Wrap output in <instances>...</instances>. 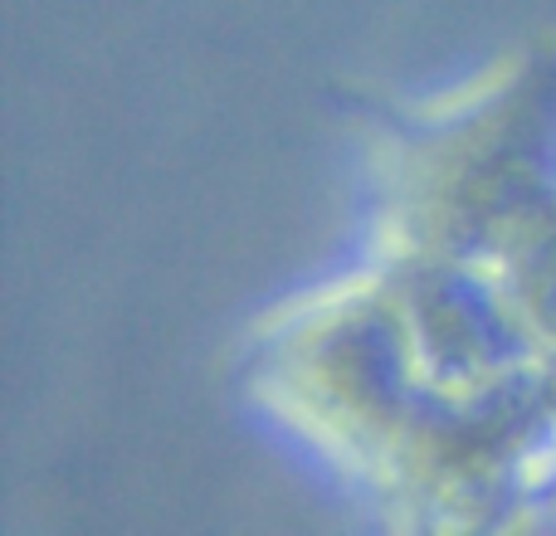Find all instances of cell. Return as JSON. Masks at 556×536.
<instances>
[{
    "label": "cell",
    "mask_w": 556,
    "mask_h": 536,
    "mask_svg": "<svg viewBox=\"0 0 556 536\" xmlns=\"http://www.w3.org/2000/svg\"><path fill=\"white\" fill-rule=\"evenodd\" d=\"M542 522H552V527H556V478L542 488V498H538V508H532L528 527H542Z\"/></svg>",
    "instance_id": "3"
},
{
    "label": "cell",
    "mask_w": 556,
    "mask_h": 536,
    "mask_svg": "<svg viewBox=\"0 0 556 536\" xmlns=\"http://www.w3.org/2000/svg\"><path fill=\"white\" fill-rule=\"evenodd\" d=\"M356 254L469 268L556 361V39L366 132Z\"/></svg>",
    "instance_id": "2"
},
{
    "label": "cell",
    "mask_w": 556,
    "mask_h": 536,
    "mask_svg": "<svg viewBox=\"0 0 556 536\" xmlns=\"http://www.w3.org/2000/svg\"><path fill=\"white\" fill-rule=\"evenodd\" d=\"M240 391L395 532L528 527L556 478V371L498 391L450 375L366 254L250 327Z\"/></svg>",
    "instance_id": "1"
}]
</instances>
